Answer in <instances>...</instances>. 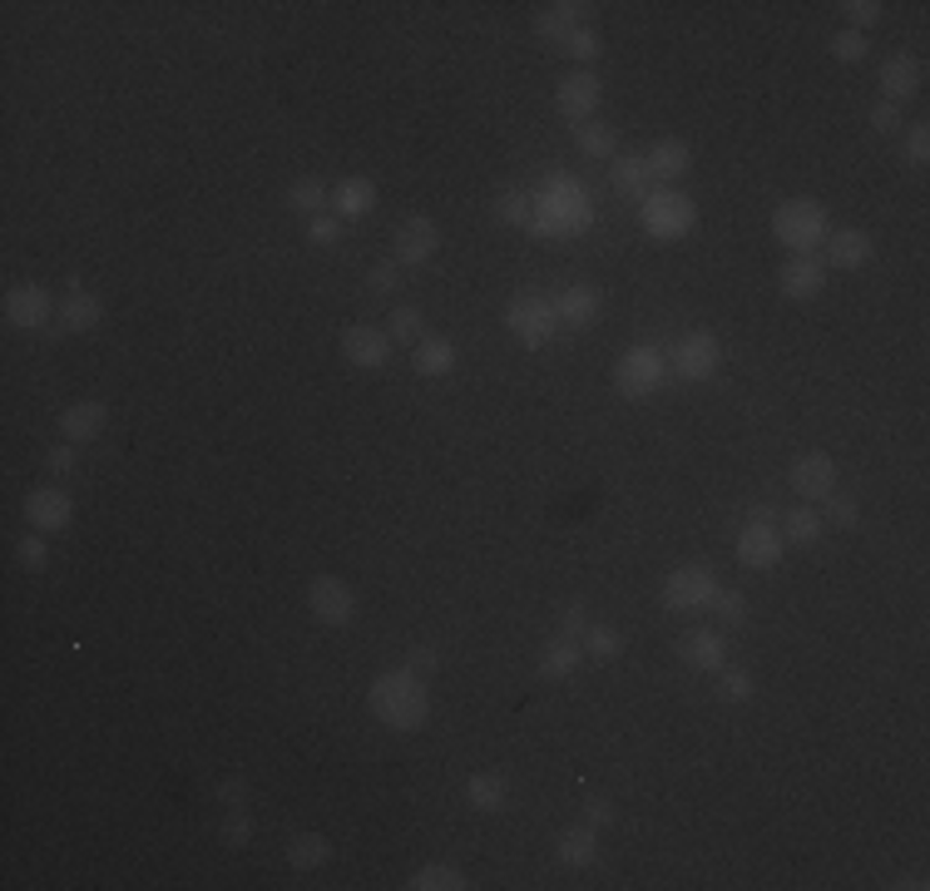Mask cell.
<instances>
[{
    "mask_svg": "<svg viewBox=\"0 0 930 891\" xmlns=\"http://www.w3.org/2000/svg\"><path fill=\"white\" fill-rule=\"evenodd\" d=\"M367 703H372L376 723H386V729H396V733H412L431 719V684L421 674H412L406 664L386 669V674L372 679Z\"/></svg>",
    "mask_w": 930,
    "mask_h": 891,
    "instance_id": "obj_1",
    "label": "cell"
},
{
    "mask_svg": "<svg viewBox=\"0 0 930 891\" xmlns=\"http://www.w3.org/2000/svg\"><path fill=\"white\" fill-rule=\"evenodd\" d=\"M832 234V214H827L822 198H788V204L772 208V238L792 253H812L827 244Z\"/></svg>",
    "mask_w": 930,
    "mask_h": 891,
    "instance_id": "obj_2",
    "label": "cell"
},
{
    "mask_svg": "<svg viewBox=\"0 0 930 891\" xmlns=\"http://www.w3.org/2000/svg\"><path fill=\"white\" fill-rule=\"evenodd\" d=\"M639 224H644L649 238H659V244H673V238H689L693 224H698V208L689 194L679 189H653L644 198V208H639Z\"/></svg>",
    "mask_w": 930,
    "mask_h": 891,
    "instance_id": "obj_3",
    "label": "cell"
},
{
    "mask_svg": "<svg viewBox=\"0 0 930 891\" xmlns=\"http://www.w3.org/2000/svg\"><path fill=\"white\" fill-rule=\"evenodd\" d=\"M505 327L520 347H545L555 343L560 333V313H555V297H540V293H520L511 307H505Z\"/></svg>",
    "mask_w": 930,
    "mask_h": 891,
    "instance_id": "obj_4",
    "label": "cell"
},
{
    "mask_svg": "<svg viewBox=\"0 0 930 891\" xmlns=\"http://www.w3.org/2000/svg\"><path fill=\"white\" fill-rule=\"evenodd\" d=\"M718 575L708 560H698V565H679L669 580H663V604H669L673 614H698L708 610V604L718 600Z\"/></svg>",
    "mask_w": 930,
    "mask_h": 891,
    "instance_id": "obj_5",
    "label": "cell"
},
{
    "mask_svg": "<svg viewBox=\"0 0 930 891\" xmlns=\"http://www.w3.org/2000/svg\"><path fill=\"white\" fill-rule=\"evenodd\" d=\"M663 377H669V357H663V347H653V343L629 347L624 357H619V367H614V387L624 396H634V402H639V396H649V392H659Z\"/></svg>",
    "mask_w": 930,
    "mask_h": 891,
    "instance_id": "obj_6",
    "label": "cell"
},
{
    "mask_svg": "<svg viewBox=\"0 0 930 891\" xmlns=\"http://www.w3.org/2000/svg\"><path fill=\"white\" fill-rule=\"evenodd\" d=\"M307 614H313L317 624H332V630H342V624L357 620V594H352L347 580L317 575L313 585H307Z\"/></svg>",
    "mask_w": 930,
    "mask_h": 891,
    "instance_id": "obj_7",
    "label": "cell"
},
{
    "mask_svg": "<svg viewBox=\"0 0 930 891\" xmlns=\"http://www.w3.org/2000/svg\"><path fill=\"white\" fill-rule=\"evenodd\" d=\"M718 362H723V347H718L713 333H689L669 352V372L679 382H708L718 372Z\"/></svg>",
    "mask_w": 930,
    "mask_h": 891,
    "instance_id": "obj_8",
    "label": "cell"
},
{
    "mask_svg": "<svg viewBox=\"0 0 930 891\" xmlns=\"http://www.w3.org/2000/svg\"><path fill=\"white\" fill-rule=\"evenodd\" d=\"M788 486H792L797 495H802V505L827 501V495L837 491V461L827 456V451H807V456H797V461H792Z\"/></svg>",
    "mask_w": 930,
    "mask_h": 891,
    "instance_id": "obj_9",
    "label": "cell"
},
{
    "mask_svg": "<svg viewBox=\"0 0 930 891\" xmlns=\"http://www.w3.org/2000/svg\"><path fill=\"white\" fill-rule=\"evenodd\" d=\"M392 248H396V263H402V268H421V263H431V258H436V248H441V228H436V218L412 214L402 228H396Z\"/></svg>",
    "mask_w": 930,
    "mask_h": 891,
    "instance_id": "obj_10",
    "label": "cell"
},
{
    "mask_svg": "<svg viewBox=\"0 0 930 891\" xmlns=\"http://www.w3.org/2000/svg\"><path fill=\"white\" fill-rule=\"evenodd\" d=\"M70 521H75V501L60 486H36L26 495V525L30 531L55 535V531H70Z\"/></svg>",
    "mask_w": 930,
    "mask_h": 891,
    "instance_id": "obj_11",
    "label": "cell"
},
{
    "mask_svg": "<svg viewBox=\"0 0 930 891\" xmlns=\"http://www.w3.org/2000/svg\"><path fill=\"white\" fill-rule=\"evenodd\" d=\"M50 313H55V303L40 283H16V288L6 293V323L16 327V333H40V327L50 323Z\"/></svg>",
    "mask_w": 930,
    "mask_h": 891,
    "instance_id": "obj_12",
    "label": "cell"
},
{
    "mask_svg": "<svg viewBox=\"0 0 930 891\" xmlns=\"http://www.w3.org/2000/svg\"><path fill=\"white\" fill-rule=\"evenodd\" d=\"M342 357H347V367H362V372H376L392 362V333H382V327L372 323H357L342 333Z\"/></svg>",
    "mask_w": 930,
    "mask_h": 891,
    "instance_id": "obj_13",
    "label": "cell"
},
{
    "mask_svg": "<svg viewBox=\"0 0 930 891\" xmlns=\"http://www.w3.org/2000/svg\"><path fill=\"white\" fill-rule=\"evenodd\" d=\"M778 288H782V297H792V303H812V297H822V288H827V263L812 258V253H792L778 273Z\"/></svg>",
    "mask_w": 930,
    "mask_h": 891,
    "instance_id": "obj_14",
    "label": "cell"
},
{
    "mask_svg": "<svg viewBox=\"0 0 930 891\" xmlns=\"http://www.w3.org/2000/svg\"><path fill=\"white\" fill-rule=\"evenodd\" d=\"M555 109L564 119H574V125H590L594 109H600V80H594L590 70L564 75L560 90H555Z\"/></svg>",
    "mask_w": 930,
    "mask_h": 891,
    "instance_id": "obj_15",
    "label": "cell"
},
{
    "mask_svg": "<svg viewBox=\"0 0 930 891\" xmlns=\"http://www.w3.org/2000/svg\"><path fill=\"white\" fill-rule=\"evenodd\" d=\"M679 659L698 674H718L728 664V644H723V630H689L679 640Z\"/></svg>",
    "mask_w": 930,
    "mask_h": 891,
    "instance_id": "obj_16",
    "label": "cell"
},
{
    "mask_svg": "<svg viewBox=\"0 0 930 891\" xmlns=\"http://www.w3.org/2000/svg\"><path fill=\"white\" fill-rule=\"evenodd\" d=\"M921 60L916 55H891V60L881 65V99H891V105H906V99L921 95Z\"/></svg>",
    "mask_w": 930,
    "mask_h": 891,
    "instance_id": "obj_17",
    "label": "cell"
},
{
    "mask_svg": "<svg viewBox=\"0 0 930 891\" xmlns=\"http://www.w3.org/2000/svg\"><path fill=\"white\" fill-rule=\"evenodd\" d=\"M782 560V535L778 525H743L738 535V565L748 570H772Z\"/></svg>",
    "mask_w": 930,
    "mask_h": 891,
    "instance_id": "obj_18",
    "label": "cell"
},
{
    "mask_svg": "<svg viewBox=\"0 0 930 891\" xmlns=\"http://www.w3.org/2000/svg\"><path fill=\"white\" fill-rule=\"evenodd\" d=\"M105 422H109V406L105 402H75V406H65L60 412V436L70 446H85V442H95L99 432H105Z\"/></svg>",
    "mask_w": 930,
    "mask_h": 891,
    "instance_id": "obj_19",
    "label": "cell"
},
{
    "mask_svg": "<svg viewBox=\"0 0 930 891\" xmlns=\"http://www.w3.org/2000/svg\"><path fill=\"white\" fill-rule=\"evenodd\" d=\"M644 164H649V179L659 184V189H669V184H679L683 174H689L693 149L683 145V139H659V145L644 154Z\"/></svg>",
    "mask_w": 930,
    "mask_h": 891,
    "instance_id": "obj_20",
    "label": "cell"
},
{
    "mask_svg": "<svg viewBox=\"0 0 930 891\" xmlns=\"http://www.w3.org/2000/svg\"><path fill=\"white\" fill-rule=\"evenodd\" d=\"M871 253H877V244H871V234L867 228H837V234H827V268H861V263H871Z\"/></svg>",
    "mask_w": 930,
    "mask_h": 891,
    "instance_id": "obj_21",
    "label": "cell"
},
{
    "mask_svg": "<svg viewBox=\"0 0 930 891\" xmlns=\"http://www.w3.org/2000/svg\"><path fill=\"white\" fill-rule=\"evenodd\" d=\"M604 297L594 283H574V288H564L555 297V313H560V327H594V317H600Z\"/></svg>",
    "mask_w": 930,
    "mask_h": 891,
    "instance_id": "obj_22",
    "label": "cell"
},
{
    "mask_svg": "<svg viewBox=\"0 0 930 891\" xmlns=\"http://www.w3.org/2000/svg\"><path fill=\"white\" fill-rule=\"evenodd\" d=\"M327 208L342 218V224H357V218H367L376 208V184L372 179H342L337 189H332Z\"/></svg>",
    "mask_w": 930,
    "mask_h": 891,
    "instance_id": "obj_23",
    "label": "cell"
},
{
    "mask_svg": "<svg viewBox=\"0 0 930 891\" xmlns=\"http://www.w3.org/2000/svg\"><path fill=\"white\" fill-rule=\"evenodd\" d=\"M584 16H590V6H580V0H560V6H545L535 16V30L545 40H555V46H564V40L574 36V30L584 26Z\"/></svg>",
    "mask_w": 930,
    "mask_h": 891,
    "instance_id": "obj_24",
    "label": "cell"
},
{
    "mask_svg": "<svg viewBox=\"0 0 930 891\" xmlns=\"http://www.w3.org/2000/svg\"><path fill=\"white\" fill-rule=\"evenodd\" d=\"M465 802H471L475 812H505L511 808V783H505V773H471L465 778Z\"/></svg>",
    "mask_w": 930,
    "mask_h": 891,
    "instance_id": "obj_25",
    "label": "cell"
},
{
    "mask_svg": "<svg viewBox=\"0 0 930 891\" xmlns=\"http://www.w3.org/2000/svg\"><path fill=\"white\" fill-rule=\"evenodd\" d=\"M778 525H782V545H797V550H807V545H817L822 541V511H812V505H792V511H782L778 515Z\"/></svg>",
    "mask_w": 930,
    "mask_h": 891,
    "instance_id": "obj_26",
    "label": "cell"
},
{
    "mask_svg": "<svg viewBox=\"0 0 930 891\" xmlns=\"http://www.w3.org/2000/svg\"><path fill=\"white\" fill-rule=\"evenodd\" d=\"M580 664H584V644L560 634V640H550L545 654H540V679H545V684H560V679H570Z\"/></svg>",
    "mask_w": 930,
    "mask_h": 891,
    "instance_id": "obj_27",
    "label": "cell"
},
{
    "mask_svg": "<svg viewBox=\"0 0 930 891\" xmlns=\"http://www.w3.org/2000/svg\"><path fill=\"white\" fill-rule=\"evenodd\" d=\"M555 857L564 867H594V857H600V838H594L590 822H580V828H564L555 838Z\"/></svg>",
    "mask_w": 930,
    "mask_h": 891,
    "instance_id": "obj_28",
    "label": "cell"
},
{
    "mask_svg": "<svg viewBox=\"0 0 930 891\" xmlns=\"http://www.w3.org/2000/svg\"><path fill=\"white\" fill-rule=\"evenodd\" d=\"M99 317H105V303H99L95 293H85V288H70V293H65V303H60V323L70 327V333H95V327H99Z\"/></svg>",
    "mask_w": 930,
    "mask_h": 891,
    "instance_id": "obj_29",
    "label": "cell"
},
{
    "mask_svg": "<svg viewBox=\"0 0 930 891\" xmlns=\"http://www.w3.org/2000/svg\"><path fill=\"white\" fill-rule=\"evenodd\" d=\"M332 862V842L317 838V832H297L293 842H287V867L293 872H317V867Z\"/></svg>",
    "mask_w": 930,
    "mask_h": 891,
    "instance_id": "obj_30",
    "label": "cell"
},
{
    "mask_svg": "<svg viewBox=\"0 0 930 891\" xmlns=\"http://www.w3.org/2000/svg\"><path fill=\"white\" fill-rule=\"evenodd\" d=\"M614 189L619 194H629V198H644L653 194V179H649V164H644V154H624V159H614Z\"/></svg>",
    "mask_w": 930,
    "mask_h": 891,
    "instance_id": "obj_31",
    "label": "cell"
},
{
    "mask_svg": "<svg viewBox=\"0 0 930 891\" xmlns=\"http://www.w3.org/2000/svg\"><path fill=\"white\" fill-rule=\"evenodd\" d=\"M456 367V343L451 337H421L416 343V372L421 377H446Z\"/></svg>",
    "mask_w": 930,
    "mask_h": 891,
    "instance_id": "obj_32",
    "label": "cell"
},
{
    "mask_svg": "<svg viewBox=\"0 0 930 891\" xmlns=\"http://www.w3.org/2000/svg\"><path fill=\"white\" fill-rule=\"evenodd\" d=\"M406 887H412V891H465L471 882H465L461 867H451V862H426V867H416L412 882H406Z\"/></svg>",
    "mask_w": 930,
    "mask_h": 891,
    "instance_id": "obj_33",
    "label": "cell"
},
{
    "mask_svg": "<svg viewBox=\"0 0 930 891\" xmlns=\"http://www.w3.org/2000/svg\"><path fill=\"white\" fill-rule=\"evenodd\" d=\"M327 204H332V189L323 179H293V184H287V208H293V214L317 218Z\"/></svg>",
    "mask_w": 930,
    "mask_h": 891,
    "instance_id": "obj_34",
    "label": "cell"
},
{
    "mask_svg": "<svg viewBox=\"0 0 930 891\" xmlns=\"http://www.w3.org/2000/svg\"><path fill=\"white\" fill-rule=\"evenodd\" d=\"M580 644H584V659H600V664H609V659L624 654V634L609 630V624H590Z\"/></svg>",
    "mask_w": 930,
    "mask_h": 891,
    "instance_id": "obj_35",
    "label": "cell"
},
{
    "mask_svg": "<svg viewBox=\"0 0 930 891\" xmlns=\"http://www.w3.org/2000/svg\"><path fill=\"white\" fill-rule=\"evenodd\" d=\"M574 145H580V154H590V159H614V149H619V139H614V129L609 125H580L574 129Z\"/></svg>",
    "mask_w": 930,
    "mask_h": 891,
    "instance_id": "obj_36",
    "label": "cell"
},
{
    "mask_svg": "<svg viewBox=\"0 0 930 891\" xmlns=\"http://www.w3.org/2000/svg\"><path fill=\"white\" fill-rule=\"evenodd\" d=\"M386 327H392V343H421V333H426V317H421V307L412 303H402V307H392V317H386Z\"/></svg>",
    "mask_w": 930,
    "mask_h": 891,
    "instance_id": "obj_37",
    "label": "cell"
},
{
    "mask_svg": "<svg viewBox=\"0 0 930 891\" xmlns=\"http://www.w3.org/2000/svg\"><path fill=\"white\" fill-rule=\"evenodd\" d=\"M708 610H713V620L723 624V630H743L748 624V600L738 590H718V600L708 604Z\"/></svg>",
    "mask_w": 930,
    "mask_h": 891,
    "instance_id": "obj_38",
    "label": "cell"
},
{
    "mask_svg": "<svg viewBox=\"0 0 930 891\" xmlns=\"http://www.w3.org/2000/svg\"><path fill=\"white\" fill-rule=\"evenodd\" d=\"M718 699H723V703H748L752 699V674H748V669H718Z\"/></svg>",
    "mask_w": 930,
    "mask_h": 891,
    "instance_id": "obj_39",
    "label": "cell"
},
{
    "mask_svg": "<svg viewBox=\"0 0 930 891\" xmlns=\"http://www.w3.org/2000/svg\"><path fill=\"white\" fill-rule=\"evenodd\" d=\"M841 16H847V30H857V36H867L871 26H877L881 20V0H847V6H837Z\"/></svg>",
    "mask_w": 930,
    "mask_h": 891,
    "instance_id": "obj_40",
    "label": "cell"
},
{
    "mask_svg": "<svg viewBox=\"0 0 930 891\" xmlns=\"http://www.w3.org/2000/svg\"><path fill=\"white\" fill-rule=\"evenodd\" d=\"M822 505H827V515H822V521H827V525H837V531H851V525L861 521V505L851 501V495H841V491H832Z\"/></svg>",
    "mask_w": 930,
    "mask_h": 891,
    "instance_id": "obj_41",
    "label": "cell"
},
{
    "mask_svg": "<svg viewBox=\"0 0 930 891\" xmlns=\"http://www.w3.org/2000/svg\"><path fill=\"white\" fill-rule=\"evenodd\" d=\"M832 55L841 65H861L871 55V46H867V36H857V30H841V36H832Z\"/></svg>",
    "mask_w": 930,
    "mask_h": 891,
    "instance_id": "obj_42",
    "label": "cell"
},
{
    "mask_svg": "<svg viewBox=\"0 0 930 891\" xmlns=\"http://www.w3.org/2000/svg\"><path fill=\"white\" fill-rule=\"evenodd\" d=\"M564 55H570V60H580V65L600 60V36H594L590 26H580L570 40H564Z\"/></svg>",
    "mask_w": 930,
    "mask_h": 891,
    "instance_id": "obj_43",
    "label": "cell"
},
{
    "mask_svg": "<svg viewBox=\"0 0 930 891\" xmlns=\"http://www.w3.org/2000/svg\"><path fill=\"white\" fill-rule=\"evenodd\" d=\"M16 560H20L26 570H46V560H50L46 535H40V531H36V535H20V541H16Z\"/></svg>",
    "mask_w": 930,
    "mask_h": 891,
    "instance_id": "obj_44",
    "label": "cell"
},
{
    "mask_svg": "<svg viewBox=\"0 0 930 891\" xmlns=\"http://www.w3.org/2000/svg\"><path fill=\"white\" fill-rule=\"evenodd\" d=\"M224 842L228 847H248L253 842V818L243 808H228V818H224Z\"/></svg>",
    "mask_w": 930,
    "mask_h": 891,
    "instance_id": "obj_45",
    "label": "cell"
},
{
    "mask_svg": "<svg viewBox=\"0 0 930 891\" xmlns=\"http://www.w3.org/2000/svg\"><path fill=\"white\" fill-rule=\"evenodd\" d=\"M867 119H871V129H881V135H896V129L906 125V119H901V105H891V99H877V105L867 109Z\"/></svg>",
    "mask_w": 930,
    "mask_h": 891,
    "instance_id": "obj_46",
    "label": "cell"
},
{
    "mask_svg": "<svg viewBox=\"0 0 930 891\" xmlns=\"http://www.w3.org/2000/svg\"><path fill=\"white\" fill-rule=\"evenodd\" d=\"M406 669H412V674H421L431 684V679H436V669H441V654H436V644H416L412 654H406Z\"/></svg>",
    "mask_w": 930,
    "mask_h": 891,
    "instance_id": "obj_47",
    "label": "cell"
},
{
    "mask_svg": "<svg viewBox=\"0 0 930 891\" xmlns=\"http://www.w3.org/2000/svg\"><path fill=\"white\" fill-rule=\"evenodd\" d=\"M584 630H590V614H584V600L564 604V614H560V634H564V640H584Z\"/></svg>",
    "mask_w": 930,
    "mask_h": 891,
    "instance_id": "obj_48",
    "label": "cell"
},
{
    "mask_svg": "<svg viewBox=\"0 0 930 891\" xmlns=\"http://www.w3.org/2000/svg\"><path fill=\"white\" fill-rule=\"evenodd\" d=\"M495 218H501V224H525L530 228V198L525 194H505L501 204H495Z\"/></svg>",
    "mask_w": 930,
    "mask_h": 891,
    "instance_id": "obj_49",
    "label": "cell"
},
{
    "mask_svg": "<svg viewBox=\"0 0 930 891\" xmlns=\"http://www.w3.org/2000/svg\"><path fill=\"white\" fill-rule=\"evenodd\" d=\"M307 234H313V244H337L342 238V218L337 214H317V218H307Z\"/></svg>",
    "mask_w": 930,
    "mask_h": 891,
    "instance_id": "obj_50",
    "label": "cell"
},
{
    "mask_svg": "<svg viewBox=\"0 0 930 891\" xmlns=\"http://www.w3.org/2000/svg\"><path fill=\"white\" fill-rule=\"evenodd\" d=\"M906 159L921 169V164L930 159V135H926V125H911V135H906Z\"/></svg>",
    "mask_w": 930,
    "mask_h": 891,
    "instance_id": "obj_51",
    "label": "cell"
},
{
    "mask_svg": "<svg viewBox=\"0 0 930 891\" xmlns=\"http://www.w3.org/2000/svg\"><path fill=\"white\" fill-rule=\"evenodd\" d=\"M218 802H224V812L248 808V783H243V778H224V783H218Z\"/></svg>",
    "mask_w": 930,
    "mask_h": 891,
    "instance_id": "obj_52",
    "label": "cell"
},
{
    "mask_svg": "<svg viewBox=\"0 0 930 891\" xmlns=\"http://www.w3.org/2000/svg\"><path fill=\"white\" fill-rule=\"evenodd\" d=\"M584 822H590L594 832L609 828V822H614V808H609V798H584Z\"/></svg>",
    "mask_w": 930,
    "mask_h": 891,
    "instance_id": "obj_53",
    "label": "cell"
},
{
    "mask_svg": "<svg viewBox=\"0 0 930 891\" xmlns=\"http://www.w3.org/2000/svg\"><path fill=\"white\" fill-rule=\"evenodd\" d=\"M75 461H80V446L65 442V446H55L50 456H46V466L55 471V476H65V471H75Z\"/></svg>",
    "mask_w": 930,
    "mask_h": 891,
    "instance_id": "obj_54",
    "label": "cell"
},
{
    "mask_svg": "<svg viewBox=\"0 0 930 891\" xmlns=\"http://www.w3.org/2000/svg\"><path fill=\"white\" fill-rule=\"evenodd\" d=\"M372 293H396V263H376L372 278H367Z\"/></svg>",
    "mask_w": 930,
    "mask_h": 891,
    "instance_id": "obj_55",
    "label": "cell"
},
{
    "mask_svg": "<svg viewBox=\"0 0 930 891\" xmlns=\"http://www.w3.org/2000/svg\"><path fill=\"white\" fill-rule=\"evenodd\" d=\"M778 505H748V525H778Z\"/></svg>",
    "mask_w": 930,
    "mask_h": 891,
    "instance_id": "obj_56",
    "label": "cell"
}]
</instances>
